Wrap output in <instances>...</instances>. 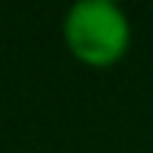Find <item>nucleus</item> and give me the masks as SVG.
<instances>
[{
    "label": "nucleus",
    "mask_w": 153,
    "mask_h": 153,
    "mask_svg": "<svg viewBox=\"0 0 153 153\" xmlns=\"http://www.w3.org/2000/svg\"><path fill=\"white\" fill-rule=\"evenodd\" d=\"M131 20L114 0H79L62 17V40L88 68H111L131 48Z\"/></svg>",
    "instance_id": "1"
}]
</instances>
